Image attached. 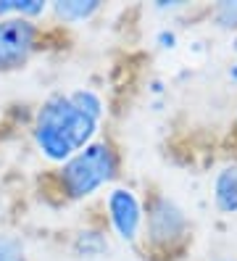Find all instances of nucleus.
Instances as JSON below:
<instances>
[{"label":"nucleus","instance_id":"nucleus-4","mask_svg":"<svg viewBox=\"0 0 237 261\" xmlns=\"http://www.w3.org/2000/svg\"><path fill=\"white\" fill-rule=\"evenodd\" d=\"M40 27L21 16L0 19V71L21 69L37 50Z\"/></svg>","mask_w":237,"mask_h":261},{"label":"nucleus","instance_id":"nucleus-7","mask_svg":"<svg viewBox=\"0 0 237 261\" xmlns=\"http://www.w3.org/2000/svg\"><path fill=\"white\" fill-rule=\"evenodd\" d=\"M100 11L98 0H61L53 6V13L61 21H85Z\"/></svg>","mask_w":237,"mask_h":261},{"label":"nucleus","instance_id":"nucleus-5","mask_svg":"<svg viewBox=\"0 0 237 261\" xmlns=\"http://www.w3.org/2000/svg\"><path fill=\"white\" fill-rule=\"evenodd\" d=\"M106 208H108V219L114 224L116 235L126 243H135L140 235L142 219H145L137 195L129 188H114L106 198Z\"/></svg>","mask_w":237,"mask_h":261},{"label":"nucleus","instance_id":"nucleus-9","mask_svg":"<svg viewBox=\"0 0 237 261\" xmlns=\"http://www.w3.org/2000/svg\"><path fill=\"white\" fill-rule=\"evenodd\" d=\"M69 98H71V103L76 106L79 111H85L87 116L100 121V116H103V100H100L98 93H92V90H76V93H71Z\"/></svg>","mask_w":237,"mask_h":261},{"label":"nucleus","instance_id":"nucleus-3","mask_svg":"<svg viewBox=\"0 0 237 261\" xmlns=\"http://www.w3.org/2000/svg\"><path fill=\"white\" fill-rule=\"evenodd\" d=\"M145 240L153 251H171L185 243L190 232V222L185 211L166 195H153L145 208Z\"/></svg>","mask_w":237,"mask_h":261},{"label":"nucleus","instance_id":"nucleus-1","mask_svg":"<svg viewBox=\"0 0 237 261\" xmlns=\"http://www.w3.org/2000/svg\"><path fill=\"white\" fill-rule=\"evenodd\" d=\"M98 119L87 116L69 95H50L35 116V143L47 161L66 164L98 135Z\"/></svg>","mask_w":237,"mask_h":261},{"label":"nucleus","instance_id":"nucleus-11","mask_svg":"<svg viewBox=\"0 0 237 261\" xmlns=\"http://www.w3.org/2000/svg\"><path fill=\"white\" fill-rule=\"evenodd\" d=\"M21 240L16 235H0V261H21Z\"/></svg>","mask_w":237,"mask_h":261},{"label":"nucleus","instance_id":"nucleus-12","mask_svg":"<svg viewBox=\"0 0 237 261\" xmlns=\"http://www.w3.org/2000/svg\"><path fill=\"white\" fill-rule=\"evenodd\" d=\"M42 13H45V3H40V0H16V16L35 21Z\"/></svg>","mask_w":237,"mask_h":261},{"label":"nucleus","instance_id":"nucleus-13","mask_svg":"<svg viewBox=\"0 0 237 261\" xmlns=\"http://www.w3.org/2000/svg\"><path fill=\"white\" fill-rule=\"evenodd\" d=\"M158 42H161V48H174V42H177V37H174V32H164L158 35Z\"/></svg>","mask_w":237,"mask_h":261},{"label":"nucleus","instance_id":"nucleus-8","mask_svg":"<svg viewBox=\"0 0 237 261\" xmlns=\"http://www.w3.org/2000/svg\"><path fill=\"white\" fill-rule=\"evenodd\" d=\"M74 251L79 256H103L108 251V240L95 229H82L74 240Z\"/></svg>","mask_w":237,"mask_h":261},{"label":"nucleus","instance_id":"nucleus-2","mask_svg":"<svg viewBox=\"0 0 237 261\" xmlns=\"http://www.w3.org/2000/svg\"><path fill=\"white\" fill-rule=\"evenodd\" d=\"M119 156L108 140H92L87 148L61 164L58 169V190L69 201H85L92 193H98L116 177Z\"/></svg>","mask_w":237,"mask_h":261},{"label":"nucleus","instance_id":"nucleus-10","mask_svg":"<svg viewBox=\"0 0 237 261\" xmlns=\"http://www.w3.org/2000/svg\"><path fill=\"white\" fill-rule=\"evenodd\" d=\"M214 21L221 29H237V0H224L214 8Z\"/></svg>","mask_w":237,"mask_h":261},{"label":"nucleus","instance_id":"nucleus-6","mask_svg":"<svg viewBox=\"0 0 237 261\" xmlns=\"http://www.w3.org/2000/svg\"><path fill=\"white\" fill-rule=\"evenodd\" d=\"M214 201H216V208L224 211V214H234L237 211V164L224 166L216 174Z\"/></svg>","mask_w":237,"mask_h":261}]
</instances>
